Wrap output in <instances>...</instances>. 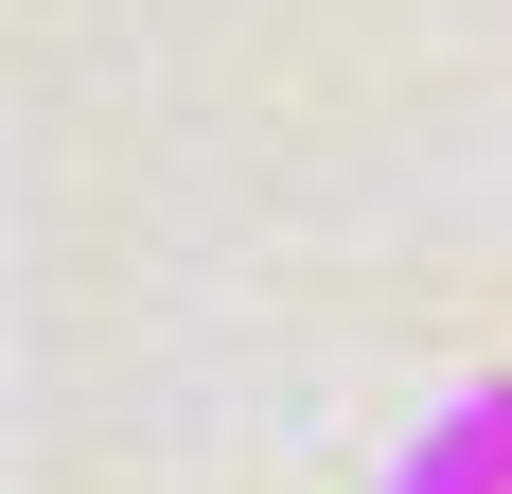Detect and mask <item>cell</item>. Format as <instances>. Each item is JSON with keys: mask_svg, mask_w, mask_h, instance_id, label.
<instances>
[{"mask_svg": "<svg viewBox=\"0 0 512 494\" xmlns=\"http://www.w3.org/2000/svg\"><path fill=\"white\" fill-rule=\"evenodd\" d=\"M389 494H512V371H477V389H442L389 442Z\"/></svg>", "mask_w": 512, "mask_h": 494, "instance_id": "cell-1", "label": "cell"}]
</instances>
